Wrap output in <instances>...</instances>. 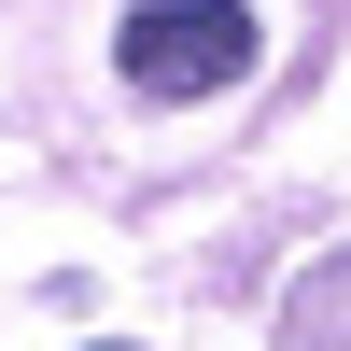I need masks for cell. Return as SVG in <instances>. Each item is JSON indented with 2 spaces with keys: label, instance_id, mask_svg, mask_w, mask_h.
<instances>
[{
  "label": "cell",
  "instance_id": "1",
  "mask_svg": "<svg viewBox=\"0 0 351 351\" xmlns=\"http://www.w3.org/2000/svg\"><path fill=\"white\" fill-rule=\"evenodd\" d=\"M112 56H127L141 99H211V84L253 71V14H239V0H141Z\"/></svg>",
  "mask_w": 351,
  "mask_h": 351
}]
</instances>
